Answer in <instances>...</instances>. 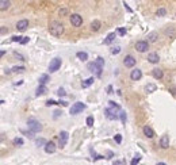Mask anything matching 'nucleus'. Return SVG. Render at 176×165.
I'll use <instances>...</instances> for the list:
<instances>
[{"instance_id": "1", "label": "nucleus", "mask_w": 176, "mask_h": 165, "mask_svg": "<svg viewBox=\"0 0 176 165\" xmlns=\"http://www.w3.org/2000/svg\"><path fill=\"white\" fill-rule=\"evenodd\" d=\"M49 33L54 37H61L64 34V24L57 20H52L49 23Z\"/></svg>"}, {"instance_id": "2", "label": "nucleus", "mask_w": 176, "mask_h": 165, "mask_svg": "<svg viewBox=\"0 0 176 165\" xmlns=\"http://www.w3.org/2000/svg\"><path fill=\"white\" fill-rule=\"evenodd\" d=\"M27 127H29V130H30L31 133H40L41 130H42V126H41V123L35 118H30L29 121H27Z\"/></svg>"}, {"instance_id": "3", "label": "nucleus", "mask_w": 176, "mask_h": 165, "mask_svg": "<svg viewBox=\"0 0 176 165\" xmlns=\"http://www.w3.org/2000/svg\"><path fill=\"white\" fill-rule=\"evenodd\" d=\"M61 68V58H53L52 61H50V64H49V72L50 73H53V72H57L58 69Z\"/></svg>"}, {"instance_id": "4", "label": "nucleus", "mask_w": 176, "mask_h": 165, "mask_svg": "<svg viewBox=\"0 0 176 165\" xmlns=\"http://www.w3.org/2000/svg\"><path fill=\"white\" fill-rule=\"evenodd\" d=\"M84 110H85V104L84 103H80V102H77V103H75L72 107H70V114L72 115H76V114H80V112H83Z\"/></svg>"}, {"instance_id": "5", "label": "nucleus", "mask_w": 176, "mask_h": 165, "mask_svg": "<svg viewBox=\"0 0 176 165\" xmlns=\"http://www.w3.org/2000/svg\"><path fill=\"white\" fill-rule=\"evenodd\" d=\"M70 19V23H72V26H75V27H80L81 24H83V18L80 16L79 14H72L69 16Z\"/></svg>"}, {"instance_id": "6", "label": "nucleus", "mask_w": 176, "mask_h": 165, "mask_svg": "<svg viewBox=\"0 0 176 165\" xmlns=\"http://www.w3.org/2000/svg\"><path fill=\"white\" fill-rule=\"evenodd\" d=\"M148 49H149V42L148 41H138L136 43V50L140 52V53H145Z\"/></svg>"}, {"instance_id": "7", "label": "nucleus", "mask_w": 176, "mask_h": 165, "mask_svg": "<svg viewBox=\"0 0 176 165\" xmlns=\"http://www.w3.org/2000/svg\"><path fill=\"white\" fill-rule=\"evenodd\" d=\"M118 110H115V108H106L104 110V114H106V118L107 119H110V121H117L118 119V114H117Z\"/></svg>"}, {"instance_id": "8", "label": "nucleus", "mask_w": 176, "mask_h": 165, "mask_svg": "<svg viewBox=\"0 0 176 165\" xmlns=\"http://www.w3.org/2000/svg\"><path fill=\"white\" fill-rule=\"evenodd\" d=\"M87 68H88V71L91 72V73H95L98 77L99 76H102V68L100 67H98L96 64L95 62H89L87 65Z\"/></svg>"}, {"instance_id": "9", "label": "nucleus", "mask_w": 176, "mask_h": 165, "mask_svg": "<svg viewBox=\"0 0 176 165\" xmlns=\"http://www.w3.org/2000/svg\"><path fill=\"white\" fill-rule=\"evenodd\" d=\"M68 138H69V134L66 131H61L60 133V135H58V145H60V147H64L68 143Z\"/></svg>"}, {"instance_id": "10", "label": "nucleus", "mask_w": 176, "mask_h": 165, "mask_svg": "<svg viewBox=\"0 0 176 165\" xmlns=\"http://www.w3.org/2000/svg\"><path fill=\"white\" fill-rule=\"evenodd\" d=\"M123 65L126 68H133L134 65H136V58L133 57V56H126V57L123 58Z\"/></svg>"}, {"instance_id": "11", "label": "nucleus", "mask_w": 176, "mask_h": 165, "mask_svg": "<svg viewBox=\"0 0 176 165\" xmlns=\"http://www.w3.org/2000/svg\"><path fill=\"white\" fill-rule=\"evenodd\" d=\"M27 27H29V20H27V19H22V20H19V22L16 23V30L20 33L26 31Z\"/></svg>"}, {"instance_id": "12", "label": "nucleus", "mask_w": 176, "mask_h": 165, "mask_svg": "<svg viewBox=\"0 0 176 165\" xmlns=\"http://www.w3.org/2000/svg\"><path fill=\"white\" fill-rule=\"evenodd\" d=\"M141 77H142V72H141L140 69H133V71L130 72V79H132L133 81L140 80Z\"/></svg>"}, {"instance_id": "13", "label": "nucleus", "mask_w": 176, "mask_h": 165, "mask_svg": "<svg viewBox=\"0 0 176 165\" xmlns=\"http://www.w3.org/2000/svg\"><path fill=\"white\" fill-rule=\"evenodd\" d=\"M142 133H144V135H145L146 138H153L154 137V131L152 127H149V126H144V129H142Z\"/></svg>"}, {"instance_id": "14", "label": "nucleus", "mask_w": 176, "mask_h": 165, "mask_svg": "<svg viewBox=\"0 0 176 165\" xmlns=\"http://www.w3.org/2000/svg\"><path fill=\"white\" fill-rule=\"evenodd\" d=\"M152 76H153L156 80H161L164 76V73L160 68H154V69H152Z\"/></svg>"}, {"instance_id": "15", "label": "nucleus", "mask_w": 176, "mask_h": 165, "mask_svg": "<svg viewBox=\"0 0 176 165\" xmlns=\"http://www.w3.org/2000/svg\"><path fill=\"white\" fill-rule=\"evenodd\" d=\"M45 152L48 153V154H52V153L56 152V143L50 141V142L46 143V146H45Z\"/></svg>"}, {"instance_id": "16", "label": "nucleus", "mask_w": 176, "mask_h": 165, "mask_svg": "<svg viewBox=\"0 0 176 165\" xmlns=\"http://www.w3.org/2000/svg\"><path fill=\"white\" fill-rule=\"evenodd\" d=\"M160 146L163 147V149L169 147V137H168V135H163V137L160 138Z\"/></svg>"}, {"instance_id": "17", "label": "nucleus", "mask_w": 176, "mask_h": 165, "mask_svg": "<svg viewBox=\"0 0 176 165\" xmlns=\"http://www.w3.org/2000/svg\"><path fill=\"white\" fill-rule=\"evenodd\" d=\"M148 61L150 64H157L160 61V57H158L157 53H149L148 54Z\"/></svg>"}, {"instance_id": "18", "label": "nucleus", "mask_w": 176, "mask_h": 165, "mask_svg": "<svg viewBox=\"0 0 176 165\" xmlns=\"http://www.w3.org/2000/svg\"><path fill=\"white\" fill-rule=\"evenodd\" d=\"M89 27H91V30H92V31H99V30H100V27H102V23L99 22V20H96V19H95V20H92V22H91Z\"/></svg>"}, {"instance_id": "19", "label": "nucleus", "mask_w": 176, "mask_h": 165, "mask_svg": "<svg viewBox=\"0 0 176 165\" xmlns=\"http://www.w3.org/2000/svg\"><path fill=\"white\" fill-rule=\"evenodd\" d=\"M146 38H148V42H149V43H153V42H156V41H157V38H158V34L156 31H152V33H149V34H148V37H146Z\"/></svg>"}, {"instance_id": "20", "label": "nucleus", "mask_w": 176, "mask_h": 165, "mask_svg": "<svg viewBox=\"0 0 176 165\" xmlns=\"http://www.w3.org/2000/svg\"><path fill=\"white\" fill-rule=\"evenodd\" d=\"M46 92H48V88H46L45 85H38V88L35 91V95H37V96H41V95H45Z\"/></svg>"}, {"instance_id": "21", "label": "nucleus", "mask_w": 176, "mask_h": 165, "mask_svg": "<svg viewBox=\"0 0 176 165\" xmlns=\"http://www.w3.org/2000/svg\"><path fill=\"white\" fill-rule=\"evenodd\" d=\"M114 39H115V33H110L106 37V39L103 41V43H104V45H110Z\"/></svg>"}, {"instance_id": "22", "label": "nucleus", "mask_w": 176, "mask_h": 165, "mask_svg": "<svg viewBox=\"0 0 176 165\" xmlns=\"http://www.w3.org/2000/svg\"><path fill=\"white\" fill-rule=\"evenodd\" d=\"M76 57L79 58L80 61H87V60H88V54L85 53V52H77Z\"/></svg>"}, {"instance_id": "23", "label": "nucleus", "mask_w": 176, "mask_h": 165, "mask_svg": "<svg viewBox=\"0 0 176 165\" xmlns=\"http://www.w3.org/2000/svg\"><path fill=\"white\" fill-rule=\"evenodd\" d=\"M10 5H11V1H8V0H1V1H0V10H1V11L7 10Z\"/></svg>"}, {"instance_id": "24", "label": "nucleus", "mask_w": 176, "mask_h": 165, "mask_svg": "<svg viewBox=\"0 0 176 165\" xmlns=\"http://www.w3.org/2000/svg\"><path fill=\"white\" fill-rule=\"evenodd\" d=\"M48 81H50V77H49V75H42V76L40 77V85H45Z\"/></svg>"}, {"instance_id": "25", "label": "nucleus", "mask_w": 176, "mask_h": 165, "mask_svg": "<svg viewBox=\"0 0 176 165\" xmlns=\"http://www.w3.org/2000/svg\"><path fill=\"white\" fill-rule=\"evenodd\" d=\"M46 143H48V141L44 138H38V139H35V146H46Z\"/></svg>"}, {"instance_id": "26", "label": "nucleus", "mask_w": 176, "mask_h": 165, "mask_svg": "<svg viewBox=\"0 0 176 165\" xmlns=\"http://www.w3.org/2000/svg\"><path fill=\"white\" fill-rule=\"evenodd\" d=\"M156 88H157V87H156V84H152V83H150V84H148L145 87V91L146 92H154V91H156Z\"/></svg>"}, {"instance_id": "27", "label": "nucleus", "mask_w": 176, "mask_h": 165, "mask_svg": "<svg viewBox=\"0 0 176 165\" xmlns=\"http://www.w3.org/2000/svg\"><path fill=\"white\" fill-rule=\"evenodd\" d=\"M68 14H69V10L66 8V7H62V8L58 10V15L60 16H66Z\"/></svg>"}, {"instance_id": "28", "label": "nucleus", "mask_w": 176, "mask_h": 165, "mask_svg": "<svg viewBox=\"0 0 176 165\" xmlns=\"http://www.w3.org/2000/svg\"><path fill=\"white\" fill-rule=\"evenodd\" d=\"M93 83V77H89V79H87V80H84L83 83V88H88L89 85Z\"/></svg>"}, {"instance_id": "29", "label": "nucleus", "mask_w": 176, "mask_h": 165, "mask_svg": "<svg viewBox=\"0 0 176 165\" xmlns=\"http://www.w3.org/2000/svg\"><path fill=\"white\" fill-rule=\"evenodd\" d=\"M165 14H167V10L164 8V7H161V8H158V10H157L156 15H157V16H165Z\"/></svg>"}, {"instance_id": "30", "label": "nucleus", "mask_w": 176, "mask_h": 165, "mask_svg": "<svg viewBox=\"0 0 176 165\" xmlns=\"http://www.w3.org/2000/svg\"><path fill=\"white\" fill-rule=\"evenodd\" d=\"M95 64H96L98 67L103 68V65H104V60H103L102 57H98V58H96V61H95Z\"/></svg>"}, {"instance_id": "31", "label": "nucleus", "mask_w": 176, "mask_h": 165, "mask_svg": "<svg viewBox=\"0 0 176 165\" xmlns=\"http://www.w3.org/2000/svg\"><path fill=\"white\" fill-rule=\"evenodd\" d=\"M23 143H25V141H23L22 138H15L14 139V145H16V146L18 145H19V146H22Z\"/></svg>"}, {"instance_id": "32", "label": "nucleus", "mask_w": 176, "mask_h": 165, "mask_svg": "<svg viewBox=\"0 0 176 165\" xmlns=\"http://www.w3.org/2000/svg\"><path fill=\"white\" fill-rule=\"evenodd\" d=\"M119 118H121L122 123H126V112H125V111H121V112H119Z\"/></svg>"}, {"instance_id": "33", "label": "nucleus", "mask_w": 176, "mask_h": 165, "mask_svg": "<svg viewBox=\"0 0 176 165\" xmlns=\"http://www.w3.org/2000/svg\"><path fill=\"white\" fill-rule=\"evenodd\" d=\"M108 104H110V107L111 108H115V110H119V104H117V103L114 102V100H110V102H108Z\"/></svg>"}, {"instance_id": "34", "label": "nucleus", "mask_w": 176, "mask_h": 165, "mask_svg": "<svg viewBox=\"0 0 176 165\" xmlns=\"http://www.w3.org/2000/svg\"><path fill=\"white\" fill-rule=\"evenodd\" d=\"M11 71H12V72H16V73H18V72L20 73V72H25V67H14Z\"/></svg>"}, {"instance_id": "35", "label": "nucleus", "mask_w": 176, "mask_h": 165, "mask_svg": "<svg viewBox=\"0 0 176 165\" xmlns=\"http://www.w3.org/2000/svg\"><path fill=\"white\" fill-rule=\"evenodd\" d=\"M165 34H167V35H169V37H173L175 35V30H173V29H167V30H165Z\"/></svg>"}, {"instance_id": "36", "label": "nucleus", "mask_w": 176, "mask_h": 165, "mask_svg": "<svg viewBox=\"0 0 176 165\" xmlns=\"http://www.w3.org/2000/svg\"><path fill=\"white\" fill-rule=\"evenodd\" d=\"M93 116H88L87 118V126H89V127H91V126H93Z\"/></svg>"}, {"instance_id": "37", "label": "nucleus", "mask_w": 176, "mask_h": 165, "mask_svg": "<svg viewBox=\"0 0 176 165\" xmlns=\"http://www.w3.org/2000/svg\"><path fill=\"white\" fill-rule=\"evenodd\" d=\"M57 95L61 98V96H65L66 95V92H65V89L64 88H58V91H57Z\"/></svg>"}, {"instance_id": "38", "label": "nucleus", "mask_w": 176, "mask_h": 165, "mask_svg": "<svg viewBox=\"0 0 176 165\" xmlns=\"http://www.w3.org/2000/svg\"><path fill=\"white\" fill-rule=\"evenodd\" d=\"M14 56H15L18 60H20V61H25V57H23L20 53H18V52H14Z\"/></svg>"}, {"instance_id": "39", "label": "nucleus", "mask_w": 176, "mask_h": 165, "mask_svg": "<svg viewBox=\"0 0 176 165\" xmlns=\"http://www.w3.org/2000/svg\"><path fill=\"white\" fill-rule=\"evenodd\" d=\"M22 38H23V37H19V35H14L12 38H11V41H12V42H20V41H22Z\"/></svg>"}, {"instance_id": "40", "label": "nucleus", "mask_w": 176, "mask_h": 165, "mask_svg": "<svg viewBox=\"0 0 176 165\" xmlns=\"http://www.w3.org/2000/svg\"><path fill=\"white\" fill-rule=\"evenodd\" d=\"M114 139H115V142L117 143H121L122 142V135H121V134H117V135L114 137Z\"/></svg>"}, {"instance_id": "41", "label": "nucleus", "mask_w": 176, "mask_h": 165, "mask_svg": "<svg viewBox=\"0 0 176 165\" xmlns=\"http://www.w3.org/2000/svg\"><path fill=\"white\" fill-rule=\"evenodd\" d=\"M118 34L119 35H126V29H123V27H121V29H118Z\"/></svg>"}, {"instance_id": "42", "label": "nucleus", "mask_w": 176, "mask_h": 165, "mask_svg": "<svg viewBox=\"0 0 176 165\" xmlns=\"http://www.w3.org/2000/svg\"><path fill=\"white\" fill-rule=\"evenodd\" d=\"M119 52H121V48H119V46H117V48H114V49L111 50V54H118Z\"/></svg>"}, {"instance_id": "43", "label": "nucleus", "mask_w": 176, "mask_h": 165, "mask_svg": "<svg viewBox=\"0 0 176 165\" xmlns=\"http://www.w3.org/2000/svg\"><path fill=\"white\" fill-rule=\"evenodd\" d=\"M29 41H30V38H29V37H23L22 41H20V43H22V45H26Z\"/></svg>"}, {"instance_id": "44", "label": "nucleus", "mask_w": 176, "mask_h": 165, "mask_svg": "<svg viewBox=\"0 0 176 165\" xmlns=\"http://www.w3.org/2000/svg\"><path fill=\"white\" fill-rule=\"evenodd\" d=\"M0 33H1V35H4L5 33H8V29H5V26H1V29H0Z\"/></svg>"}, {"instance_id": "45", "label": "nucleus", "mask_w": 176, "mask_h": 165, "mask_svg": "<svg viewBox=\"0 0 176 165\" xmlns=\"http://www.w3.org/2000/svg\"><path fill=\"white\" fill-rule=\"evenodd\" d=\"M53 104H58V103L56 102V100H52V99H50V100H48V102H46V106H53Z\"/></svg>"}, {"instance_id": "46", "label": "nucleus", "mask_w": 176, "mask_h": 165, "mask_svg": "<svg viewBox=\"0 0 176 165\" xmlns=\"http://www.w3.org/2000/svg\"><path fill=\"white\" fill-rule=\"evenodd\" d=\"M58 104H62L64 107H65V106H68V103H66V102H64V100H60V102H58Z\"/></svg>"}, {"instance_id": "47", "label": "nucleus", "mask_w": 176, "mask_h": 165, "mask_svg": "<svg viewBox=\"0 0 176 165\" xmlns=\"http://www.w3.org/2000/svg\"><path fill=\"white\" fill-rule=\"evenodd\" d=\"M107 91H108L107 94H113V87H108V88H107Z\"/></svg>"}, {"instance_id": "48", "label": "nucleus", "mask_w": 176, "mask_h": 165, "mask_svg": "<svg viewBox=\"0 0 176 165\" xmlns=\"http://www.w3.org/2000/svg\"><path fill=\"white\" fill-rule=\"evenodd\" d=\"M115 165H123L122 161H115Z\"/></svg>"}, {"instance_id": "49", "label": "nucleus", "mask_w": 176, "mask_h": 165, "mask_svg": "<svg viewBox=\"0 0 176 165\" xmlns=\"http://www.w3.org/2000/svg\"><path fill=\"white\" fill-rule=\"evenodd\" d=\"M169 91H172V94H176V87H173V88H171Z\"/></svg>"}, {"instance_id": "50", "label": "nucleus", "mask_w": 176, "mask_h": 165, "mask_svg": "<svg viewBox=\"0 0 176 165\" xmlns=\"http://www.w3.org/2000/svg\"><path fill=\"white\" fill-rule=\"evenodd\" d=\"M157 165H167L165 162H157Z\"/></svg>"}]
</instances>
